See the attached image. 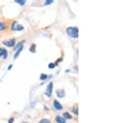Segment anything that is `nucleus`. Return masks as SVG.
<instances>
[{
  "label": "nucleus",
  "mask_w": 140,
  "mask_h": 123,
  "mask_svg": "<svg viewBox=\"0 0 140 123\" xmlns=\"http://www.w3.org/2000/svg\"><path fill=\"white\" fill-rule=\"evenodd\" d=\"M54 67H55V65H54V64H50V65H49V67H50V68H54Z\"/></svg>",
  "instance_id": "obj_19"
},
{
  "label": "nucleus",
  "mask_w": 140,
  "mask_h": 123,
  "mask_svg": "<svg viewBox=\"0 0 140 123\" xmlns=\"http://www.w3.org/2000/svg\"><path fill=\"white\" fill-rule=\"evenodd\" d=\"M3 44L5 46H6V47H13V46H14L15 40H14V39H11V40H9L8 41H4V42H3Z\"/></svg>",
  "instance_id": "obj_5"
},
{
  "label": "nucleus",
  "mask_w": 140,
  "mask_h": 123,
  "mask_svg": "<svg viewBox=\"0 0 140 123\" xmlns=\"http://www.w3.org/2000/svg\"><path fill=\"white\" fill-rule=\"evenodd\" d=\"M67 34L72 38H78L79 29L77 27H68L67 29Z\"/></svg>",
  "instance_id": "obj_1"
},
{
  "label": "nucleus",
  "mask_w": 140,
  "mask_h": 123,
  "mask_svg": "<svg viewBox=\"0 0 140 123\" xmlns=\"http://www.w3.org/2000/svg\"><path fill=\"white\" fill-rule=\"evenodd\" d=\"M52 88H53V83L52 82H50L47 86V88L46 90V94L47 95V96L50 97L52 95Z\"/></svg>",
  "instance_id": "obj_3"
},
{
  "label": "nucleus",
  "mask_w": 140,
  "mask_h": 123,
  "mask_svg": "<svg viewBox=\"0 0 140 123\" xmlns=\"http://www.w3.org/2000/svg\"><path fill=\"white\" fill-rule=\"evenodd\" d=\"M12 66H13V65H10V66H9V67H8V70H9V69H10V68L12 67Z\"/></svg>",
  "instance_id": "obj_21"
},
{
  "label": "nucleus",
  "mask_w": 140,
  "mask_h": 123,
  "mask_svg": "<svg viewBox=\"0 0 140 123\" xmlns=\"http://www.w3.org/2000/svg\"><path fill=\"white\" fill-rule=\"evenodd\" d=\"M4 52H5V49H3V48L0 47V57H1V56L3 55Z\"/></svg>",
  "instance_id": "obj_14"
},
{
  "label": "nucleus",
  "mask_w": 140,
  "mask_h": 123,
  "mask_svg": "<svg viewBox=\"0 0 140 123\" xmlns=\"http://www.w3.org/2000/svg\"><path fill=\"white\" fill-rule=\"evenodd\" d=\"M13 118L11 119L10 120H9V123H13V121H13Z\"/></svg>",
  "instance_id": "obj_20"
},
{
  "label": "nucleus",
  "mask_w": 140,
  "mask_h": 123,
  "mask_svg": "<svg viewBox=\"0 0 140 123\" xmlns=\"http://www.w3.org/2000/svg\"><path fill=\"white\" fill-rule=\"evenodd\" d=\"M56 121L58 123H65V120L60 116H57L56 119Z\"/></svg>",
  "instance_id": "obj_7"
},
{
  "label": "nucleus",
  "mask_w": 140,
  "mask_h": 123,
  "mask_svg": "<svg viewBox=\"0 0 140 123\" xmlns=\"http://www.w3.org/2000/svg\"><path fill=\"white\" fill-rule=\"evenodd\" d=\"M63 116H64L65 118H67V119H72V116H71V114L68 113H64V114H63Z\"/></svg>",
  "instance_id": "obj_11"
},
{
  "label": "nucleus",
  "mask_w": 140,
  "mask_h": 123,
  "mask_svg": "<svg viewBox=\"0 0 140 123\" xmlns=\"http://www.w3.org/2000/svg\"><path fill=\"white\" fill-rule=\"evenodd\" d=\"M39 123H50V122L47 119H42Z\"/></svg>",
  "instance_id": "obj_16"
},
{
  "label": "nucleus",
  "mask_w": 140,
  "mask_h": 123,
  "mask_svg": "<svg viewBox=\"0 0 140 123\" xmlns=\"http://www.w3.org/2000/svg\"><path fill=\"white\" fill-rule=\"evenodd\" d=\"M14 1L21 5V6H23V5H24L26 4V0H14Z\"/></svg>",
  "instance_id": "obj_9"
},
{
  "label": "nucleus",
  "mask_w": 140,
  "mask_h": 123,
  "mask_svg": "<svg viewBox=\"0 0 140 123\" xmlns=\"http://www.w3.org/2000/svg\"><path fill=\"white\" fill-rule=\"evenodd\" d=\"M57 96L60 98H62L65 96V92H64V90H59V91H57Z\"/></svg>",
  "instance_id": "obj_8"
},
{
  "label": "nucleus",
  "mask_w": 140,
  "mask_h": 123,
  "mask_svg": "<svg viewBox=\"0 0 140 123\" xmlns=\"http://www.w3.org/2000/svg\"><path fill=\"white\" fill-rule=\"evenodd\" d=\"M47 76L46 75H44V74H42L41 76V80H45V79L47 78Z\"/></svg>",
  "instance_id": "obj_15"
},
{
  "label": "nucleus",
  "mask_w": 140,
  "mask_h": 123,
  "mask_svg": "<svg viewBox=\"0 0 140 123\" xmlns=\"http://www.w3.org/2000/svg\"><path fill=\"white\" fill-rule=\"evenodd\" d=\"M53 1H54V0H46V5H50V4H52L53 3Z\"/></svg>",
  "instance_id": "obj_18"
},
{
  "label": "nucleus",
  "mask_w": 140,
  "mask_h": 123,
  "mask_svg": "<svg viewBox=\"0 0 140 123\" xmlns=\"http://www.w3.org/2000/svg\"><path fill=\"white\" fill-rule=\"evenodd\" d=\"M24 123H26V122H24Z\"/></svg>",
  "instance_id": "obj_22"
},
{
  "label": "nucleus",
  "mask_w": 140,
  "mask_h": 123,
  "mask_svg": "<svg viewBox=\"0 0 140 123\" xmlns=\"http://www.w3.org/2000/svg\"><path fill=\"white\" fill-rule=\"evenodd\" d=\"M11 29L15 31H21L24 29V27L23 26L18 24L17 21H14L11 25Z\"/></svg>",
  "instance_id": "obj_2"
},
{
  "label": "nucleus",
  "mask_w": 140,
  "mask_h": 123,
  "mask_svg": "<svg viewBox=\"0 0 140 123\" xmlns=\"http://www.w3.org/2000/svg\"><path fill=\"white\" fill-rule=\"evenodd\" d=\"M23 49V45L22 44V43L19 44L18 49L17 52L15 53V54L14 55V59H16V58H17L18 57H19V55H20V54H21V52H22Z\"/></svg>",
  "instance_id": "obj_4"
},
{
  "label": "nucleus",
  "mask_w": 140,
  "mask_h": 123,
  "mask_svg": "<svg viewBox=\"0 0 140 123\" xmlns=\"http://www.w3.org/2000/svg\"><path fill=\"white\" fill-rule=\"evenodd\" d=\"M29 50L31 52H35V45H32Z\"/></svg>",
  "instance_id": "obj_12"
},
{
  "label": "nucleus",
  "mask_w": 140,
  "mask_h": 123,
  "mask_svg": "<svg viewBox=\"0 0 140 123\" xmlns=\"http://www.w3.org/2000/svg\"><path fill=\"white\" fill-rule=\"evenodd\" d=\"M72 112H73L74 114H76V115H78V114H79V112H78L77 108H74L73 110H72Z\"/></svg>",
  "instance_id": "obj_17"
},
{
  "label": "nucleus",
  "mask_w": 140,
  "mask_h": 123,
  "mask_svg": "<svg viewBox=\"0 0 140 123\" xmlns=\"http://www.w3.org/2000/svg\"><path fill=\"white\" fill-rule=\"evenodd\" d=\"M54 106L55 108L57 109V110H61V109H62V105H60L59 102L57 101V100L54 101Z\"/></svg>",
  "instance_id": "obj_6"
},
{
  "label": "nucleus",
  "mask_w": 140,
  "mask_h": 123,
  "mask_svg": "<svg viewBox=\"0 0 140 123\" xmlns=\"http://www.w3.org/2000/svg\"><path fill=\"white\" fill-rule=\"evenodd\" d=\"M3 58H5V59H6L7 58V57H8V52H7V50L6 49H5V52H4V54H3Z\"/></svg>",
  "instance_id": "obj_13"
},
{
  "label": "nucleus",
  "mask_w": 140,
  "mask_h": 123,
  "mask_svg": "<svg viewBox=\"0 0 140 123\" xmlns=\"http://www.w3.org/2000/svg\"><path fill=\"white\" fill-rule=\"evenodd\" d=\"M6 25H5L3 23H1V22H0V32H1V31H3L4 29H6Z\"/></svg>",
  "instance_id": "obj_10"
}]
</instances>
